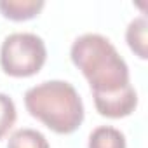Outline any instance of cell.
Listing matches in <instances>:
<instances>
[{"label": "cell", "instance_id": "cell-1", "mask_svg": "<svg viewBox=\"0 0 148 148\" xmlns=\"http://www.w3.org/2000/svg\"><path fill=\"white\" fill-rule=\"evenodd\" d=\"M70 56L87 79L92 92H110L131 84L127 63L115 45L99 33H84L75 38Z\"/></svg>", "mask_w": 148, "mask_h": 148}, {"label": "cell", "instance_id": "cell-2", "mask_svg": "<svg viewBox=\"0 0 148 148\" xmlns=\"http://www.w3.org/2000/svg\"><path fill=\"white\" fill-rule=\"evenodd\" d=\"M28 113L58 134H71L84 120V103L77 89L64 80H45L25 92Z\"/></svg>", "mask_w": 148, "mask_h": 148}, {"label": "cell", "instance_id": "cell-3", "mask_svg": "<svg viewBox=\"0 0 148 148\" xmlns=\"http://www.w3.org/2000/svg\"><path fill=\"white\" fill-rule=\"evenodd\" d=\"M47 49L44 40L28 32H16L4 38L0 47V66L11 77H32L44 66Z\"/></svg>", "mask_w": 148, "mask_h": 148}, {"label": "cell", "instance_id": "cell-4", "mask_svg": "<svg viewBox=\"0 0 148 148\" xmlns=\"http://www.w3.org/2000/svg\"><path fill=\"white\" fill-rule=\"evenodd\" d=\"M92 98L98 113L108 119L127 117L138 106V94L131 84L110 92H92Z\"/></svg>", "mask_w": 148, "mask_h": 148}, {"label": "cell", "instance_id": "cell-5", "mask_svg": "<svg viewBox=\"0 0 148 148\" xmlns=\"http://www.w3.org/2000/svg\"><path fill=\"white\" fill-rule=\"evenodd\" d=\"M44 0H0V12L12 21H26L44 9Z\"/></svg>", "mask_w": 148, "mask_h": 148}, {"label": "cell", "instance_id": "cell-6", "mask_svg": "<svg viewBox=\"0 0 148 148\" xmlns=\"http://www.w3.org/2000/svg\"><path fill=\"white\" fill-rule=\"evenodd\" d=\"M146 28H148V23H146V18L145 16H139L136 19H132L125 30V40L131 47V51L141 58V59H146L148 58V49H146Z\"/></svg>", "mask_w": 148, "mask_h": 148}, {"label": "cell", "instance_id": "cell-7", "mask_svg": "<svg viewBox=\"0 0 148 148\" xmlns=\"http://www.w3.org/2000/svg\"><path fill=\"white\" fill-rule=\"evenodd\" d=\"M87 148H125V136L112 125H99L89 134Z\"/></svg>", "mask_w": 148, "mask_h": 148}, {"label": "cell", "instance_id": "cell-8", "mask_svg": "<svg viewBox=\"0 0 148 148\" xmlns=\"http://www.w3.org/2000/svg\"><path fill=\"white\" fill-rule=\"evenodd\" d=\"M7 148H51V146L40 131L32 127H23L11 134Z\"/></svg>", "mask_w": 148, "mask_h": 148}, {"label": "cell", "instance_id": "cell-9", "mask_svg": "<svg viewBox=\"0 0 148 148\" xmlns=\"http://www.w3.org/2000/svg\"><path fill=\"white\" fill-rule=\"evenodd\" d=\"M16 122V105L12 98L0 92V139H2Z\"/></svg>", "mask_w": 148, "mask_h": 148}]
</instances>
